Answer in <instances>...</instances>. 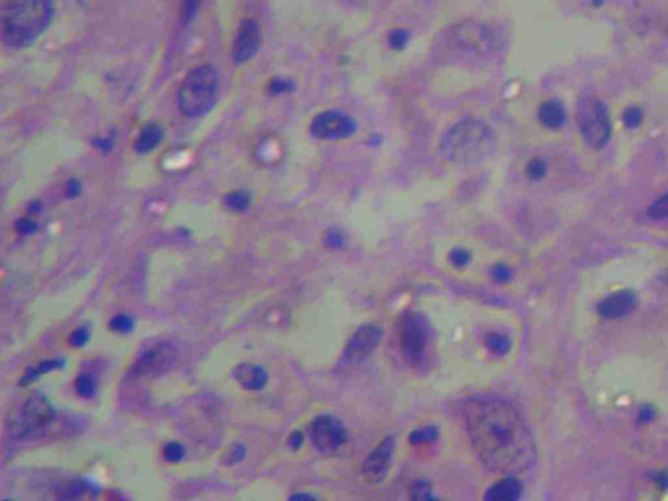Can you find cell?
<instances>
[{
	"label": "cell",
	"mask_w": 668,
	"mask_h": 501,
	"mask_svg": "<svg viewBox=\"0 0 668 501\" xmlns=\"http://www.w3.org/2000/svg\"><path fill=\"white\" fill-rule=\"evenodd\" d=\"M465 427L475 455L493 473L516 476L535 460V444L519 408L500 397H476L465 406Z\"/></svg>",
	"instance_id": "cell-1"
},
{
	"label": "cell",
	"mask_w": 668,
	"mask_h": 501,
	"mask_svg": "<svg viewBox=\"0 0 668 501\" xmlns=\"http://www.w3.org/2000/svg\"><path fill=\"white\" fill-rule=\"evenodd\" d=\"M499 135L493 126L478 116H465L443 130L437 152L446 165L461 168L482 166L496 156Z\"/></svg>",
	"instance_id": "cell-2"
},
{
	"label": "cell",
	"mask_w": 668,
	"mask_h": 501,
	"mask_svg": "<svg viewBox=\"0 0 668 501\" xmlns=\"http://www.w3.org/2000/svg\"><path fill=\"white\" fill-rule=\"evenodd\" d=\"M55 0H7L1 15V37L12 48L34 44L48 28Z\"/></svg>",
	"instance_id": "cell-3"
},
{
	"label": "cell",
	"mask_w": 668,
	"mask_h": 501,
	"mask_svg": "<svg viewBox=\"0 0 668 501\" xmlns=\"http://www.w3.org/2000/svg\"><path fill=\"white\" fill-rule=\"evenodd\" d=\"M218 74L212 65L191 69L178 92L179 109L188 118H200L213 109L218 95Z\"/></svg>",
	"instance_id": "cell-4"
},
{
	"label": "cell",
	"mask_w": 668,
	"mask_h": 501,
	"mask_svg": "<svg viewBox=\"0 0 668 501\" xmlns=\"http://www.w3.org/2000/svg\"><path fill=\"white\" fill-rule=\"evenodd\" d=\"M575 118L584 142L592 149H602L613 135L610 112L602 100L594 95H582L577 101Z\"/></svg>",
	"instance_id": "cell-5"
},
{
	"label": "cell",
	"mask_w": 668,
	"mask_h": 501,
	"mask_svg": "<svg viewBox=\"0 0 668 501\" xmlns=\"http://www.w3.org/2000/svg\"><path fill=\"white\" fill-rule=\"evenodd\" d=\"M308 128L314 139L325 142H342L356 135L358 123L345 110L324 109L312 116Z\"/></svg>",
	"instance_id": "cell-6"
},
{
	"label": "cell",
	"mask_w": 668,
	"mask_h": 501,
	"mask_svg": "<svg viewBox=\"0 0 668 501\" xmlns=\"http://www.w3.org/2000/svg\"><path fill=\"white\" fill-rule=\"evenodd\" d=\"M56 417L51 402L39 392H33L24 402L20 415L11 425V431L16 439H25L29 435L46 428Z\"/></svg>",
	"instance_id": "cell-7"
},
{
	"label": "cell",
	"mask_w": 668,
	"mask_h": 501,
	"mask_svg": "<svg viewBox=\"0 0 668 501\" xmlns=\"http://www.w3.org/2000/svg\"><path fill=\"white\" fill-rule=\"evenodd\" d=\"M429 326L417 314L403 316L399 323V335L401 350L408 362H423L429 344Z\"/></svg>",
	"instance_id": "cell-8"
},
{
	"label": "cell",
	"mask_w": 668,
	"mask_h": 501,
	"mask_svg": "<svg viewBox=\"0 0 668 501\" xmlns=\"http://www.w3.org/2000/svg\"><path fill=\"white\" fill-rule=\"evenodd\" d=\"M261 45V28L255 19H243L232 41V59L236 65L250 60Z\"/></svg>",
	"instance_id": "cell-9"
},
{
	"label": "cell",
	"mask_w": 668,
	"mask_h": 501,
	"mask_svg": "<svg viewBox=\"0 0 668 501\" xmlns=\"http://www.w3.org/2000/svg\"><path fill=\"white\" fill-rule=\"evenodd\" d=\"M311 437L320 452L330 455L344 446L346 434L344 427L334 417H320L311 427Z\"/></svg>",
	"instance_id": "cell-10"
},
{
	"label": "cell",
	"mask_w": 668,
	"mask_h": 501,
	"mask_svg": "<svg viewBox=\"0 0 668 501\" xmlns=\"http://www.w3.org/2000/svg\"><path fill=\"white\" fill-rule=\"evenodd\" d=\"M175 361V353L168 347H157L141 355L133 366V371L139 375H159L167 371Z\"/></svg>",
	"instance_id": "cell-11"
},
{
	"label": "cell",
	"mask_w": 668,
	"mask_h": 501,
	"mask_svg": "<svg viewBox=\"0 0 668 501\" xmlns=\"http://www.w3.org/2000/svg\"><path fill=\"white\" fill-rule=\"evenodd\" d=\"M392 453L393 440L385 439L367 458L363 467V474L370 482H379L388 473Z\"/></svg>",
	"instance_id": "cell-12"
},
{
	"label": "cell",
	"mask_w": 668,
	"mask_h": 501,
	"mask_svg": "<svg viewBox=\"0 0 668 501\" xmlns=\"http://www.w3.org/2000/svg\"><path fill=\"white\" fill-rule=\"evenodd\" d=\"M232 376L243 389L250 392L262 389L268 382L267 371L259 364L253 363L238 364L232 371Z\"/></svg>",
	"instance_id": "cell-13"
},
{
	"label": "cell",
	"mask_w": 668,
	"mask_h": 501,
	"mask_svg": "<svg viewBox=\"0 0 668 501\" xmlns=\"http://www.w3.org/2000/svg\"><path fill=\"white\" fill-rule=\"evenodd\" d=\"M537 119L539 124L546 130H561L566 121V107L555 98H548L539 105L537 109Z\"/></svg>",
	"instance_id": "cell-14"
},
{
	"label": "cell",
	"mask_w": 668,
	"mask_h": 501,
	"mask_svg": "<svg viewBox=\"0 0 668 501\" xmlns=\"http://www.w3.org/2000/svg\"><path fill=\"white\" fill-rule=\"evenodd\" d=\"M636 305V298L629 291H622L611 295L599 307L601 314L606 317H620L631 312Z\"/></svg>",
	"instance_id": "cell-15"
},
{
	"label": "cell",
	"mask_w": 668,
	"mask_h": 501,
	"mask_svg": "<svg viewBox=\"0 0 668 501\" xmlns=\"http://www.w3.org/2000/svg\"><path fill=\"white\" fill-rule=\"evenodd\" d=\"M379 337L380 334L375 326H364L362 329H359V332L354 335L352 342L349 345L350 356L359 358L370 353L378 344Z\"/></svg>",
	"instance_id": "cell-16"
},
{
	"label": "cell",
	"mask_w": 668,
	"mask_h": 501,
	"mask_svg": "<svg viewBox=\"0 0 668 501\" xmlns=\"http://www.w3.org/2000/svg\"><path fill=\"white\" fill-rule=\"evenodd\" d=\"M163 138V131L158 124H148L139 133L135 142V149L139 153H149L157 148Z\"/></svg>",
	"instance_id": "cell-17"
},
{
	"label": "cell",
	"mask_w": 668,
	"mask_h": 501,
	"mask_svg": "<svg viewBox=\"0 0 668 501\" xmlns=\"http://www.w3.org/2000/svg\"><path fill=\"white\" fill-rule=\"evenodd\" d=\"M519 491H520V486L516 482V478L508 476L499 484H495L486 497L490 500H512L517 497Z\"/></svg>",
	"instance_id": "cell-18"
},
{
	"label": "cell",
	"mask_w": 668,
	"mask_h": 501,
	"mask_svg": "<svg viewBox=\"0 0 668 501\" xmlns=\"http://www.w3.org/2000/svg\"><path fill=\"white\" fill-rule=\"evenodd\" d=\"M65 367V361L63 359H47L44 362L38 363L37 366L28 368V371L24 373V376L20 380V385H28L30 382L37 380L39 376L45 375L47 372L54 371L58 368Z\"/></svg>",
	"instance_id": "cell-19"
},
{
	"label": "cell",
	"mask_w": 668,
	"mask_h": 501,
	"mask_svg": "<svg viewBox=\"0 0 668 501\" xmlns=\"http://www.w3.org/2000/svg\"><path fill=\"white\" fill-rule=\"evenodd\" d=\"M523 170H525V177L533 182H539L547 175V161L542 157H531L529 161H526Z\"/></svg>",
	"instance_id": "cell-20"
},
{
	"label": "cell",
	"mask_w": 668,
	"mask_h": 501,
	"mask_svg": "<svg viewBox=\"0 0 668 501\" xmlns=\"http://www.w3.org/2000/svg\"><path fill=\"white\" fill-rule=\"evenodd\" d=\"M223 203L225 206L232 212H236V213L246 212L250 206V195L246 191H234L232 194L225 196Z\"/></svg>",
	"instance_id": "cell-21"
},
{
	"label": "cell",
	"mask_w": 668,
	"mask_h": 501,
	"mask_svg": "<svg viewBox=\"0 0 668 501\" xmlns=\"http://www.w3.org/2000/svg\"><path fill=\"white\" fill-rule=\"evenodd\" d=\"M410 41V33L406 28L403 27H396L392 29L388 36H387V45L392 51H403L405 47L408 46Z\"/></svg>",
	"instance_id": "cell-22"
},
{
	"label": "cell",
	"mask_w": 668,
	"mask_h": 501,
	"mask_svg": "<svg viewBox=\"0 0 668 501\" xmlns=\"http://www.w3.org/2000/svg\"><path fill=\"white\" fill-rule=\"evenodd\" d=\"M91 490V484L81 481H74V482L67 483L63 486V488L59 491L58 497L59 499H65V500H72V499H80L85 496Z\"/></svg>",
	"instance_id": "cell-23"
},
{
	"label": "cell",
	"mask_w": 668,
	"mask_h": 501,
	"mask_svg": "<svg viewBox=\"0 0 668 501\" xmlns=\"http://www.w3.org/2000/svg\"><path fill=\"white\" fill-rule=\"evenodd\" d=\"M74 390L77 396H80L81 399H88L93 397L94 392H95V380H94L93 375L81 373L74 381Z\"/></svg>",
	"instance_id": "cell-24"
},
{
	"label": "cell",
	"mask_w": 668,
	"mask_h": 501,
	"mask_svg": "<svg viewBox=\"0 0 668 501\" xmlns=\"http://www.w3.org/2000/svg\"><path fill=\"white\" fill-rule=\"evenodd\" d=\"M246 453H247V449L244 444L241 443H234L232 446H229V449L223 453L222 460L221 462L225 466H234V465L239 464L244 457H246Z\"/></svg>",
	"instance_id": "cell-25"
},
{
	"label": "cell",
	"mask_w": 668,
	"mask_h": 501,
	"mask_svg": "<svg viewBox=\"0 0 668 501\" xmlns=\"http://www.w3.org/2000/svg\"><path fill=\"white\" fill-rule=\"evenodd\" d=\"M622 123L629 130H636L637 127H640L643 121V110L641 109L640 106H628L625 107V110L622 112Z\"/></svg>",
	"instance_id": "cell-26"
},
{
	"label": "cell",
	"mask_w": 668,
	"mask_h": 501,
	"mask_svg": "<svg viewBox=\"0 0 668 501\" xmlns=\"http://www.w3.org/2000/svg\"><path fill=\"white\" fill-rule=\"evenodd\" d=\"M163 460L168 462V464H178L180 462L185 455H186V449L185 446H182L180 443H177V441H173V443H168L165 448H163Z\"/></svg>",
	"instance_id": "cell-27"
},
{
	"label": "cell",
	"mask_w": 668,
	"mask_h": 501,
	"mask_svg": "<svg viewBox=\"0 0 668 501\" xmlns=\"http://www.w3.org/2000/svg\"><path fill=\"white\" fill-rule=\"evenodd\" d=\"M135 326V323L132 320V317L128 315H116L112 317L109 323V328L112 332H116V333H130L131 330L133 329Z\"/></svg>",
	"instance_id": "cell-28"
},
{
	"label": "cell",
	"mask_w": 668,
	"mask_h": 501,
	"mask_svg": "<svg viewBox=\"0 0 668 501\" xmlns=\"http://www.w3.org/2000/svg\"><path fill=\"white\" fill-rule=\"evenodd\" d=\"M448 260L450 261L455 267H465L472 260V252L465 247L457 246L449 250Z\"/></svg>",
	"instance_id": "cell-29"
},
{
	"label": "cell",
	"mask_w": 668,
	"mask_h": 501,
	"mask_svg": "<svg viewBox=\"0 0 668 501\" xmlns=\"http://www.w3.org/2000/svg\"><path fill=\"white\" fill-rule=\"evenodd\" d=\"M91 338V332H89V328L88 326H79L76 328L72 333L69 334L68 337V344L72 347H83L85 345L88 344Z\"/></svg>",
	"instance_id": "cell-30"
},
{
	"label": "cell",
	"mask_w": 668,
	"mask_h": 501,
	"mask_svg": "<svg viewBox=\"0 0 668 501\" xmlns=\"http://www.w3.org/2000/svg\"><path fill=\"white\" fill-rule=\"evenodd\" d=\"M649 214L654 220H663L668 217V192L660 196L649 208Z\"/></svg>",
	"instance_id": "cell-31"
},
{
	"label": "cell",
	"mask_w": 668,
	"mask_h": 501,
	"mask_svg": "<svg viewBox=\"0 0 668 501\" xmlns=\"http://www.w3.org/2000/svg\"><path fill=\"white\" fill-rule=\"evenodd\" d=\"M200 0H185L183 8H182V18L183 21L187 22L195 16L196 11L199 8Z\"/></svg>",
	"instance_id": "cell-32"
},
{
	"label": "cell",
	"mask_w": 668,
	"mask_h": 501,
	"mask_svg": "<svg viewBox=\"0 0 668 501\" xmlns=\"http://www.w3.org/2000/svg\"><path fill=\"white\" fill-rule=\"evenodd\" d=\"M16 230L21 234V235H29L34 230H37V222H34L33 220L30 218H21L16 223Z\"/></svg>",
	"instance_id": "cell-33"
},
{
	"label": "cell",
	"mask_w": 668,
	"mask_h": 501,
	"mask_svg": "<svg viewBox=\"0 0 668 501\" xmlns=\"http://www.w3.org/2000/svg\"><path fill=\"white\" fill-rule=\"evenodd\" d=\"M270 92L274 94L286 93L291 89V83L285 79H274L269 85Z\"/></svg>",
	"instance_id": "cell-34"
},
{
	"label": "cell",
	"mask_w": 668,
	"mask_h": 501,
	"mask_svg": "<svg viewBox=\"0 0 668 501\" xmlns=\"http://www.w3.org/2000/svg\"><path fill=\"white\" fill-rule=\"evenodd\" d=\"M79 192H80V185H79V182L74 180V179L69 180L68 185H67V195L69 196V197H76V196L79 195Z\"/></svg>",
	"instance_id": "cell-35"
},
{
	"label": "cell",
	"mask_w": 668,
	"mask_h": 501,
	"mask_svg": "<svg viewBox=\"0 0 668 501\" xmlns=\"http://www.w3.org/2000/svg\"><path fill=\"white\" fill-rule=\"evenodd\" d=\"M302 441H303V436H302L299 432H294V434L290 436V439H288V443H290V446H293V448H299L300 444H302Z\"/></svg>",
	"instance_id": "cell-36"
}]
</instances>
